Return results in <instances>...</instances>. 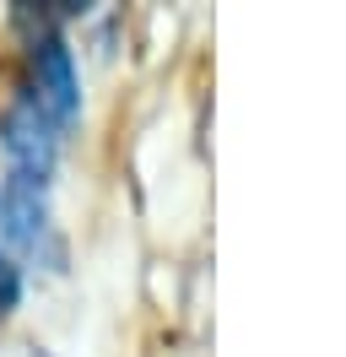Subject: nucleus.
I'll return each mask as SVG.
<instances>
[{
    "label": "nucleus",
    "mask_w": 346,
    "mask_h": 357,
    "mask_svg": "<svg viewBox=\"0 0 346 357\" xmlns=\"http://www.w3.org/2000/svg\"><path fill=\"white\" fill-rule=\"evenodd\" d=\"M22 98H27L54 130H65V125L76 119V109H82V87H76L70 49H65L54 33H43L38 44H33V82H27Z\"/></svg>",
    "instance_id": "obj_1"
}]
</instances>
